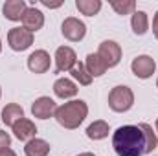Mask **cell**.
<instances>
[{"label":"cell","mask_w":158,"mask_h":156,"mask_svg":"<svg viewBox=\"0 0 158 156\" xmlns=\"http://www.w3.org/2000/svg\"><path fill=\"white\" fill-rule=\"evenodd\" d=\"M110 7L118 15H129L136 11V2L134 0H110Z\"/></svg>","instance_id":"22"},{"label":"cell","mask_w":158,"mask_h":156,"mask_svg":"<svg viewBox=\"0 0 158 156\" xmlns=\"http://www.w3.org/2000/svg\"><path fill=\"white\" fill-rule=\"evenodd\" d=\"M42 4H44L46 7H59V6H61V2H57V4H50V2H42Z\"/></svg>","instance_id":"26"},{"label":"cell","mask_w":158,"mask_h":156,"mask_svg":"<svg viewBox=\"0 0 158 156\" xmlns=\"http://www.w3.org/2000/svg\"><path fill=\"white\" fill-rule=\"evenodd\" d=\"M11 129H13L15 138L20 140V142H26V143H28L30 140H33L35 134H37V127H35V123H33L31 119H28V117H22L20 121H17Z\"/></svg>","instance_id":"12"},{"label":"cell","mask_w":158,"mask_h":156,"mask_svg":"<svg viewBox=\"0 0 158 156\" xmlns=\"http://www.w3.org/2000/svg\"><path fill=\"white\" fill-rule=\"evenodd\" d=\"M0 156H17V153H15L11 147H6V149L0 151Z\"/></svg>","instance_id":"25"},{"label":"cell","mask_w":158,"mask_h":156,"mask_svg":"<svg viewBox=\"0 0 158 156\" xmlns=\"http://www.w3.org/2000/svg\"><path fill=\"white\" fill-rule=\"evenodd\" d=\"M76 63H77V55L70 46H59L57 48V51H55V72L57 74L70 72Z\"/></svg>","instance_id":"7"},{"label":"cell","mask_w":158,"mask_h":156,"mask_svg":"<svg viewBox=\"0 0 158 156\" xmlns=\"http://www.w3.org/2000/svg\"><path fill=\"white\" fill-rule=\"evenodd\" d=\"M0 96H2V88H0Z\"/></svg>","instance_id":"31"},{"label":"cell","mask_w":158,"mask_h":156,"mask_svg":"<svg viewBox=\"0 0 158 156\" xmlns=\"http://www.w3.org/2000/svg\"><path fill=\"white\" fill-rule=\"evenodd\" d=\"M86 116H88V105L83 99H74V101L63 103L61 107H57V110L53 114L57 123L68 130L77 129Z\"/></svg>","instance_id":"2"},{"label":"cell","mask_w":158,"mask_h":156,"mask_svg":"<svg viewBox=\"0 0 158 156\" xmlns=\"http://www.w3.org/2000/svg\"><path fill=\"white\" fill-rule=\"evenodd\" d=\"M131 70L138 79H149L156 70V63L151 55H138L136 59H132Z\"/></svg>","instance_id":"8"},{"label":"cell","mask_w":158,"mask_h":156,"mask_svg":"<svg viewBox=\"0 0 158 156\" xmlns=\"http://www.w3.org/2000/svg\"><path fill=\"white\" fill-rule=\"evenodd\" d=\"M7 44L13 51H24L33 44V33L26 28H11L7 31Z\"/></svg>","instance_id":"4"},{"label":"cell","mask_w":158,"mask_h":156,"mask_svg":"<svg viewBox=\"0 0 158 156\" xmlns=\"http://www.w3.org/2000/svg\"><path fill=\"white\" fill-rule=\"evenodd\" d=\"M55 110H57V105L48 96H42L39 99H35V103L31 105V114L37 119H50L55 114Z\"/></svg>","instance_id":"9"},{"label":"cell","mask_w":158,"mask_h":156,"mask_svg":"<svg viewBox=\"0 0 158 156\" xmlns=\"http://www.w3.org/2000/svg\"><path fill=\"white\" fill-rule=\"evenodd\" d=\"M24 154L26 156H48L50 154V143L46 140L33 138L24 145Z\"/></svg>","instance_id":"15"},{"label":"cell","mask_w":158,"mask_h":156,"mask_svg":"<svg viewBox=\"0 0 158 156\" xmlns=\"http://www.w3.org/2000/svg\"><path fill=\"white\" fill-rule=\"evenodd\" d=\"M131 26H132V31L136 35H145L147 30H149V17L145 11H134L132 13V18H131Z\"/></svg>","instance_id":"19"},{"label":"cell","mask_w":158,"mask_h":156,"mask_svg":"<svg viewBox=\"0 0 158 156\" xmlns=\"http://www.w3.org/2000/svg\"><path fill=\"white\" fill-rule=\"evenodd\" d=\"M0 51H2V40H0Z\"/></svg>","instance_id":"29"},{"label":"cell","mask_w":158,"mask_h":156,"mask_svg":"<svg viewBox=\"0 0 158 156\" xmlns=\"http://www.w3.org/2000/svg\"><path fill=\"white\" fill-rule=\"evenodd\" d=\"M53 92L61 99H70L77 94V84L68 77H59L53 83Z\"/></svg>","instance_id":"14"},{"label":"cell","mask_w":158,"mask_h":156,"mask_svg":"<svg viewBox=\"0 0 158 156\" xmlns=\"http://www.w3.org/2000/svg\"><path fill=\"white\" fill-rule=\"evenodd\" d=\"M9 145H11V136H9L6 130L0 129V151L6 149V147H9Z\"/></svg>","instance_id":"23"},{"label":"cell","mask_w":158,"mask_h":156,"mask_svg":"<svg viewBox=\"0 0 158 156\" xmlns=\"http://www.w3.org/2000/svg\"><path fill=\"white\" fill-rule=\"evenodd\" d=\"M77 156H94L92 153H81V154H77Z\"/></svg>","instance_id":"27"},{"label":"cell","mask_w":158,"mask_h":156,"mask_svg":"<svg viewBox=\"0 0 158 156\" xmlns=\"http://www.w3.org/2000/svg\"><path fill=\"white\" fill-rule=\"evenodd\" d=\"M112 147L118 156H143L158 147V138L149 123L123 125L112 134Z\"/></svg>","instance_id":"1"},{"label":"cell","mask_w":158,"mask_h":156,"mask_svg":"<svg viewBox=\"0 0 158 156\" xmlns=\"http://www.w3.org/2000/svg\"><path fill=\"white\" fill-rule=\"evenodd\" d=\"M44 26V13L37 7H28L22 15V28H26L28 31L35 33Z\"/></svg>","instance_id":"11"},{"label":"cell","mask_w":158,"mask_h":156,"mask_svg":"<svg viewBox=\"0 0 158 156\" xmlns=\"http://www.w3.org/2000/svg\"><path fill=\"white\" fill-rule=\"evenodd\" d=\"M156 88H158V79H156Z\"/></svg>","instance_id":"30"},{"label":"cell","mask_w":158,"mask_h":156,"mask_svg":"<svg viewBox=\"0 0 158 156\" xmlns=\"http://www.w3.org/2000/svg\"><path fill=\"white\" fill-rule=\"evenodd\" d=\"M109 132H110V127H109V123L103 121V119H98V121H94V123H90V125L86 127V136H88L90 140H94V142L105 140V138L109 136Z\"/></svg>","instance_id":"18"},{"label":"cell","mask_w":158,"mask_h":156,"mask_svg":"<svg viewBox=\"0 0 158 156\" xmlns=\"http://www.w3.org/2000/svg\"><path fill=\"white\" fill-rule=\"evenodd\" d=\"M153 33H155V37L158 40V11L155 13V17H153Z\"/></svg>","instance_id":"24"},{"label":"cell","mask_w":158,"mask_h":156,"mask_svg":"<svg viewBox=\"0 0 158 156\" xmlns=\"http://www.w3.org/2000/svg\"><path fill=\"white\" fill-rule=\"evenodd\" d=\"M50 53L46 50H35L30 57H28V68L33 74H46L50 70Z\"/></svg>","instance_id":"10"},{"label":"cell","mask_w":158,"mask_h":156,"mask_svg":"<svg viewBox=\"0 0 158 156\" xmlns=\"http://www.w3.org/2000/svg\"><path fill=\"white\" fill-rule=\"evenodd\" d=\"M26 9H28V6H26L24 0H7V2H4V6H2L4 17H6L7 20H13V22L22 20V15H24Z\"/></svg>","instance_id":"13"},{"label":"cell","mask_w":158,"mask_h":156,"mask_svg":"<svg viewBox=\"0 0 158 156\" xmlns=\"http://www.w3.org/2000/svg\"><path fill=\"white\" fill-rule=\"evenodd\" d=\"M98 55L107 64V68H114L121 61V46L116 40H103L98 48Z\"/></svg>","instance_id":"5"},{"label":"cell","mask_w":158,"mask_h":156,"mask_svg":"<svg viewBox=\"0 0 158 156\" xmlns=\"http://www.w3.org/2000/svg\"><path fill=\"white\" fill-rule=\"evenodd\" d=\"M70 74H72V77L77 81L81 86H88L90 83H92V76L88 74V70H86V66H85V63H76L74 64V68L70 70Z\"/></svg>","instance_id":"21"},{"label":"cell","mask_w":158,"mask_h":156,"mask_svg":"<svg viewBox=\"0 0 158 156\" xmlns=\"http://www.w3.org/2000/svg\"><path fill=\"white\" fill-rule=\"evenodd\" d=\"M24 117V110H22V107L20 105H17V103H9V105H6L4 109H2V121L7 125V127H13L17 121H20Z\"/></svg>","instance_id":"16"},{"label":"cell","mask_w":158,"mask_h":156,"mask_svg":"<svg viewBox=\"0 0 158 156\" xmlns=\"http://www.w3.org/2000/svg\"><path fill=\"white\" fill-rule=\"evenodd\" d=\"M76 7L79 9L81 15L94 17L101 9V0H76Z\"/></svg>","instance_id":"20"},{"label":"cell","mask_w":158,"mask_h":156,"mask_svg":"<svg viewBox=\"0 0 158 156\" xmlns=\"http://www.w3.org/2000/svg\"><path fill=\"white\" fill-rule=\"evenodd\" d=\"M155 129H156V132H158V119H156V123H155Z\"/></svg>","instance_id":"28"},{"label":"cell","mask_w":158,"mask_h":156,"mask_svg":"<svg viewBox=\"0 0 158 156\" xmlns=\"http://www.w3.org/2000/svg\"><path fill=\"white\" fill-rule=\"evenodd\" d=\"M61 33H63L64 39H68L70 42H79V40L85 39V35H86V26H85L83 20H79L76 17H68L61 24Z\"/></svg>","instance_id":"6"},{"label":"cell","mask_w":158,"mask_h":156,"mask_svg":"<svg viewBox=\"0 0 158 156\" xmlns=\"http://www.w3.org/2000/svg\"><path fill=\"white\" fill-rule=\"evenodd\" d=\"M85 66H86V70H88V74L92 77H99V76H103L109 70L107 64L101 61V57L98 53H88L86 55V61H85Z\"/></svg>","instance_id":"17"},{"label":"cell","mask_w":158,"mask_h":156,"mask_svg":"<svg viewBox=\"0 0 158 156\" xmlns=\"http://www.w3.org/2000/svg\"><path fill=\"white\" fill-rule=\"evenodd\" d=\"M134 105V94L129 86L125 84H118L110 90L109 94V107L114 112H127L131 110Z\"/></svg>","instance_id":"3"}]
</instances>
